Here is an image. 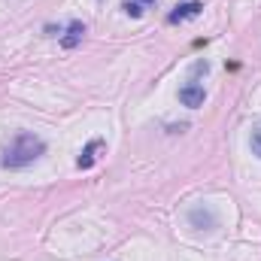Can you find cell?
<instances>
[{"mask_svg": "<svg viewBox=\"0 0 261 261\" xmlns=\"http://www.w3.org/2000/svg\"><path fill=\"white\" fill-rule=\"evenodd\" d=\"M249 146H252V152L261 158V128L258 130H252V137H249Z\"/></svg>", "mask_w": 261, "mask_h": 261, "instance_id": "ba28073f", "label": "cell"}, {"mask_svg": "<svg viewBox=\"0 0 261 261\" xmlns=\"http://www.w3.org/2000/svg\"><path fill=\"white\" fill-rule=\"evenodd\" d=\"M134 3H140V6H146V9H152V6H155V0H134Z\"/></svg>", "mask_w": 261, "mask_h": 261, "instance_id": "30bf717a", "label": "cell"}, {"mask_svg": "<svg viewBox=\"0 0 261 261\" xmlns=\"http://www.w3.org/2000/svg\"><path fill=\"white\" fill-rule=\"evenodd\" d=\"M122 9L128 12L130 18H143V15H146V6H140V3H134V0H125V3H122Z\"/></svg>", "mask_w": 261, "mask_h": 261, "instance_id": "52a82bcc", "label": "cell"}, {"mask_svg": "<svg viewBox=\"0 0 261 261\" xmlns=\"http://www.w3.org/2000/svg\"><path fill=\"white\" fill-rule=\"evenodd\" d=\"M203 12V3L200 0H186V3H176L167 15V24H182V21H192Z\"/></svg>", "mask_w": 261, "mask_h": 261, "instance_id": "7a4b0ae2", "label": "cell"}, {"mask_svg": "<svg viewBox=\"0 0 261 261\" xmlns=\"http://www.w3.org/2000/svg\"><path fill=\"white\" fill-rule=\"evenodd\" d=\"M203 100H206V91H203L200 82H186V85L179 88V103H182V107L197 110V107H203Z\"/></svg>", "mask_w": 261, "mask_h": 261, "instance_id": "3957f363", "label": "cell"}, {"mask_svg": "<svg viewBox=\"0 0 261 261\" xmlns=\"http://www.w3.org/2000/svg\"><path fill=\"white\" fill-rule=\"evenodd\" d=\"M46 152V140L31 134V130H18L0 152V167L6 170H21L28 164H34L40 155Z\"/></svg>", "mask_w": 261, "mask_h": 261, "instance_id": "6da1fadb", "label": "cell"}, {"mask_svg": "<svg viewBox=\"0 0 261 261\" xmlns=\"http://www.w3.org/2000/svg\"><path fill=\"white\" fill-rule=\"evenodd\" d=\"M100 146H103V140H91V143H88V146L82 149V155H79V161H76V164H79L82 170H88V167H91V164L97 161V155H94V152H97Z\"/></svg>", "mask_w": 261, "mask_h": 261, "instance_id": "8992f818", "label": "cell"}, {"mask_svg": "<svg viewBox=\"0 0 261 261\" xmlns=\"http://www.w3.org/2000/svg\"><path fill=\"white\" fill-rule=\"evenodd\" d=\"M192 70H195V73H203V76H206V73H210V64H206V61H197V64L192 67Z\"/></svg>", "mask_w": 261, "mask_h": 261, "instance_id": "9c48e42d", "label": "cell"}, {"mask_svg": "<svg viewBox=\"0 0 261 261\" xmlns=\"http://www.w3.org/2000/svg\"><path fill=\"white\" fill-rule=\"evenodd\" d=\"M189 222H192V228H216V216L206 206H195L189 213Z\"/></svg>", "mask_w": 261, "mask_h": 261, "instance_id": "5b68a950", "label": "cell"}, {"mask_svg": "<svg viewBox=\"0 0 261 261\" xmlns=\"http://www.w3.org/2000/svg\"><path fill=\"white\" fill-rule=\"evenodd\" d=\"M82 37H85V24L82 21H70L64 31V37H61V46L64 49H76L79 43H82Z\"/></svg>", "mask_w": 261, "mask_h": 261, "instance_id": "277c9868", "label": "cell"}]
</instances>
